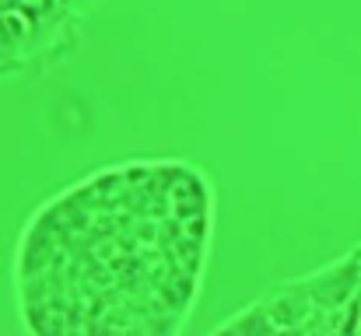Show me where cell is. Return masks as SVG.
Segmentation results:
<instances>
[{"instance_id":"obj_1","label":"cell","mask_w":361,"mask_h":336,"mask_svg":"<svg viewBox=\"0 0 361 336\" xmlns=\"http://www.w3.org/2000/svg\"><path fill=\"white\" fill-rule=\"evenodd\" d=\"M305 287L316 301V312H344L361 291V249L330 263L326 270L305 277Z\"/></svg>"}]
</instances>
